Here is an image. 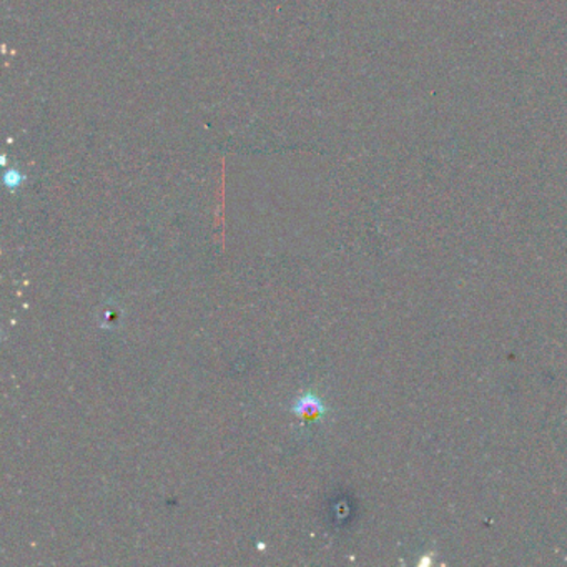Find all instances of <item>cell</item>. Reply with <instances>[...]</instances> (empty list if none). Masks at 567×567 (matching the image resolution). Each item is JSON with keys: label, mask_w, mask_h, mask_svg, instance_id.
Here are the masks:
<instances>
[{"label": "cell", "mask_w": 567, "mask_h": 567, "mask_svg": "<svg viewBox=\"0 0 567 567\" xmlns=\"http://www.w3.org/2000/svg\"><path fill=\"white\" fill-rule=\"evenodd\" d=\"M293 411L303 420H317V417H321L327 413V406H324L323 401L317 394L305 393L293 404Z\"/></svg>", "instance_id": "obj_1"}]
</instances>
